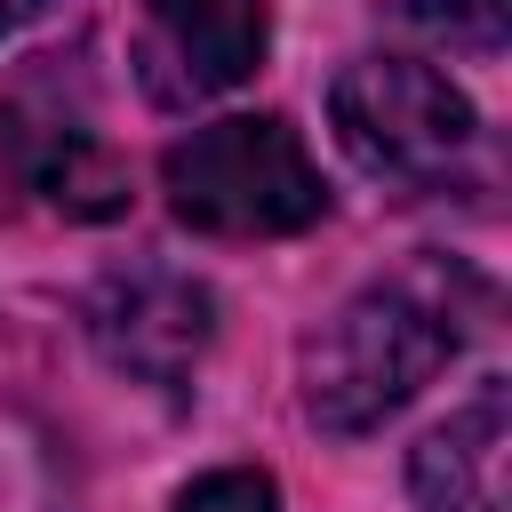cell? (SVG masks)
<instances>
[{"mask_svg":"<svg viewBox=\"0 0 512 512\" xmlns=\"http://www.w3.org/2000/svg\"><path fill=\"white\" fill-rule=\"evenodd\" d=\"M176 512H280V488H272V472L224 464V472H200V480L176 496Z\"/></svg>","mask_w":512,"mask_h":512,"instance_id":"9","label":"cell"},{"mask_svg":"<svg viewBox=\"0 0 512 512\" xmlns=\"http://www.w3.org/2000/svg\"><path fill=\"white\" fill-rule=\"evenodd\" d=\"M336 136L344 152L408 192H440L464 176V160L480 152V112L464 104V88L416 56H360L336 72Z\"/></svg>","mask_w":512,"mask_h":512,"instance_id":"3","label":"cell"},{"mask_svg":"<svg viewBox=\"0 0 512 512\" xmlns=\"http://www.w3.org/2000/svg\"><path fill=\"white\" fill-rule=\"evenodd\" d=\"M160 184H168V208H176L184 224L224 232V240L304 232V224L328 208L304 136H296L288 120H272V112H240V120L192 128L184 144H168Z\"/></svg>","mask_w":512,"mask_h":512,"instance_id":"2","label":"cell"},{"mask_svg":"<svg viewBox=\"0 0 512 512\" xmlns=\"http://www.w3.org/2000/svg\"><path fill=\"white\" fill-rule=\"evenodd\" d=\"M24 176H32V192H48L64 216H120V208H128L120 160L96 144V128H80V120H64V112H48V120L24 128Z\"/></svg>","mask_w":512,"mask_h":512,"instance_id":"7","label":"cell"},{"mask_svg":"<svg viewBox=\"0 0 512 512\" xmlns=\"http://www.w3.org/2000/svg\"><path fill=\"white\" fill-rule=\"evenodd\" d=\"M40 8H48V0H0V32H16V24L40 16Z\"/></svg>","mask_w":512,"mask_h":512,"instance_id":"10","label":"cell"},{"mask_svg":"<svg viewBox=\"0 0 512 512\" xmlns=\"http://www.w3.org/2000/svg\"><path fill=\"white\" fill-rule=\"evenodd\" d=\"M400 8V24H416V32H432V40H448V48H504V0H392Z\"/></svg>","mask_w":512,"mask_h":512,"instance_id":"8","label":"cell"},{"mask_svg":"<svg viewBox=\"0 0 512 512\" xmlns=\"http://www.w3.org/2000/svg\"><path fill=\"white\" fill-rule=\"evenodd\" d=\"M88 336H96V352L112 368H128L144 384H184L192 360L216 336V304H208L200 280L160 272V264H136V272H112L88 296Z\"/></svg>","mask_w":512,"mask_h":512,"instance_id":"4","label":"cell"},{"mask_svg":"<svg viewBox=\"0 0 512 512\" xmlns=\"http://www.w3.org/2000/svg\"><path fill=\"white\" fill-rule=\"evenodd\" d=\"M504 448H512L504 384H480L448 424L416 440L408 456L416 512H504Z\"/></svg>","mask_w":512,"mask_h":512,"instance_id":"5","label":"cell"},{"mask_svg":"<svg viewBox=\"0 0 512 512\" xmlns=\"http://www.w3.org/2000/svg\"><path fill=\"white\" fill-rule=\"evenodd\" d=\"M184 88H240L264 64V0H144Z\"/></svg>","mask_w":512,"mask_h":512,"instance_id":"6","label":"cell"},{"mask_svg":"<svg viewBox=\"0 0 512 512\" xmlns=\"http://www.w3.org/2000/svg\"><path fill=\"white\" fill-rule=\"evenodd\" d=\"M488 320V280L456 256H408L368 280L312 344H304V408L320 432H376L408 408Z\"/></svg>","mask_w":512,"mask_h":512,"instance_id":"1","label":"cell"}]
</instances>
